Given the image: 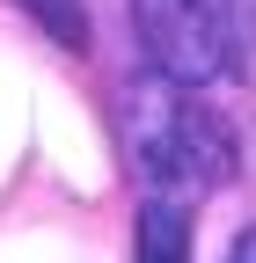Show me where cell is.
Segmentation results:
<instances>
[{
  "mask_svg": "<svg viewBox=\"0 0 256 263\" xmlns=\"http://www.w3.org/2000/svg\"><path fill=\"white\" fill-rule=\"evenodd\" d=\"M22 8H29V15H37V22L51 29V37H59V44H74V51L88 44V15L74 8V0H22Z\"/></svg>",
  "mask_w": 256,
  "mask_h": 263,
  "instance_id": "277c9868",
  "label": "cell"
},
{
  "mask_svg": "<svg viewBox=\"0 0 256 263\" xmlns=\"http://www.w3.org/2000/svg\"><path fill=\"white\" fill-rule=\"evenodd\" d=\"M117 139L132 154V168L161 190H212L242 168L234 124L220 117L198 88H183L169 73H132L117 95Z\"/></svg>",
  "mask_w": 256,
  "mask_h": 263,
  "instance_id": "6da1fadb",
  "label": "cell"
},
{
  "mask_svg": "<svg viewBox=\"0 0 256 263\" xmlns=\"http://www.w3.org/2000/svg\"><path fill=\"white\" fill-rule=\"evenodd\" d=\"M139 263H190V205L176 197L139 205Z\"/></svg>",
  "mask_w": 256,
  "mask_h": 263,
  "instance_id": "3957f363",
  "label": "cell"
},
{
  "mask_svg": "<svg viewBox=\"0 0 256 263\" xmlns=\"http://www.w3.org/2000/svg\"><path fill=\"white\" fill-rule=\"evenodd\" d=\"M227 263H256V227H249V234H242V241L227 249Z\"/></svg>",
  "mask_w": 256,
  "mask_h": 263,
  "instance_id": "5b68a950",
  "label": "cell"
},
{
  "mask_svg": "<svg viewBox=\"0 0 256 263\" xmlns=\"http://www.w3.org/2000/svg\"><path fill=\"white\" fill-rule=\"evenodd\" d=\"M147 66L183 88H212L234 73L242 37H234V8L227 0H132Z\"/></svg>",
  "mask_w": 256,
  "mask_h": 263,
  "instance_id": "7a4b0ae2",
  "label": "cell"
}]
</instances>
